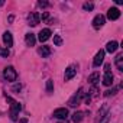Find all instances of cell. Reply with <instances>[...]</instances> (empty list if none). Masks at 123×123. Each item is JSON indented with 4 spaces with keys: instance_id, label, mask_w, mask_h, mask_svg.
Instances as JSON below:
<instances>
[{
    "instance_id": "cell-1",
    "label": "cell",
    "mask_w": 123,
    "mask_h": 123,
    "mask_svg": "<svg viewBox=\"0 0 123 123\" xmlns=\"http://www.w3.org/2000/svg\"><path fill=\"white\" fill-rule=\"evenodd\" d=\"M6 100L10 103V119H12L13 122H16V120H18V116H19V111H20V109H22V106H20V103H18V101L13 100L12 97H6Z\"/></svg>"
},
{
    "instance_id": "cell-2",
    "label": "cell",
    "mask_w": 123,
    "mask_h": 123,
    "mask_svg": "<svg viewBox=\"0 0 123 123\" xmlns=\"http://www.w3.org/2000/svg\"><path fill=\"white\" fill-rule=\"evenodd\" d=\"M3 75H5V78L7 80V81H16V78H18V73H16V70L13 68V67H7V68H5V73H3Z\"/></svg>"
},
{
    "instance_id": "cell-3",
    "label": "cell",
    "mask_w": 123,
    "mask_h": 123,
    "mask_svg": "<svg viewBox=\"0 0 123 123\" xmlns=\"http://www.w3.org/2000/svg\"><path fill=\"white\" fill-rule=\"evenodd\" d=\"M83 96H84V90H83V88H80V90L77 91V94H74V96H73V98L70 100V106H71V107L78 106V104H80V101H81V98H83Z\"/></svg>"
},
{
    "instance_id": "cell-4",
    "label": "cell",
    "mask_w": 123,
    "mask_h": 123,
    "mask_svg": "<svg viewBox=\"0 0 123 123\" xmlns=\"http://www.w3.org/2000/svg\"><path fill=\"white\" fill-rule=\"evenodd\" d=\"M103 61H104V51H103V49H100V51L96 54V56H94L93 65H94V67H100V65L103 64Z\"/></svg>"
},
{
    "instance_id": "cell-5",
    "label": "cell",
    "mask_w": 123,
    "mask_h": 123,
    "mask_svg": "<svg viewBox=\"0 0 123 123\" xmlns=\"http://www.w3.org/2000/svg\"><path fill=\"white\" fill-rule=\"evenodd\" d=\"M28 22H29V25H31V26H36V25L41 22V16H39V13L32 12V13L28 16Z\"/></svg>"
},
{
    "instance_id": "cell-6",
    "label": "cell",
    "mask_w": 123,
    "mask_h": 123,
    "mask_svg": "<svg viewBox=\"0 0 123 123\" xmlns=\"http://www.w3.org/2000/svg\"><path fill=\"white\" fill-rule=\"evenodd\" d=\"M54 117L56 119H67L68 117V110L65 107H61V109H56L54 111Z\"/></svg>"
},
{
    "instance_id": "cell-7",
    "label": "cell",
    "mask_w": 123,
    "mask_h": 123,
    "mask_svg": "<svg viewBox=\"0 0 123 123\" xmlns=\"http://www.w3.org/2000/svg\"><path fill=\"white\" fill-rule=\"evenodd\" d=\"M107 18H109L110 20H117V19L120 18V10H119L117 7H111V9H109V12H107Z\"/></svg>"
},
{
    "instance_id": "cell-8",
    "label": "cell",
    "mask_w": 123,
    "mask_h": 123,
    "mask_svg": "<svg viewBox=\"0 0 123 123\" xmlns=\"http://www.w3.org/2000/svg\"><path fill=\"white\" fill-rule=\"evenodd\" d=\"M104 20H106V19H104L103 15H97V16L93 19V26H94L96 29H100V28L104 25Z\"/></svg>"
},
{
    "instance_id": "cell-9",
    "label": "cell",
    "mask_w": 123,
    "mask_h": 123,
    "mask_svg": "<svg viewBox=\"0 0 123 123\" xmlns=\"http://www.w3.org/2000/svg\"><path fill=\"white\" fill-rule=\"evenodd\" d=\"M77 74V68L74 67V65H71V67H68L67 70H65V75H64V78H65V81H70L74 75Z\"/></svg>"
},
{
    "instance_id": "cell-10",
    "label": "cell",
    "mask_w": 123,
    "mask_h": 123,
    "mask_svg": "<svg viewBox=\"0 0 123 123\" xmlns=\"http://www.w3.org/2000/svg\"><path fill=\"white\" fill-rule=\"evenodd\" d=\"M49 38H51V31H49V29H42V31L39 32L38 39H39L41 42H45V41H48Z\"/></svg>"
},
{
    "instance_id": "cell-11",
    "label": "cell",
    "mask_w": 123,
    "mask_h": 123,
    "mask_svg": "<svg viewBox=\"0 0 123 123\" xmlns=\"http://www.w3.org/2000/svg\"><path fill=\"white\" fill-rule=\"evenodd\" d=\"M119 48V43L116 42V41H110V42H107V45H106V51L107 52H110V54H113V52H116V49Z\"/></svg>"
},
{
    "instance_id": "cell-12",
    "label": "cell",
    "mask_w": 123,
    "mask_h": 123,
    "mask_svg": "<svg viewBox=\"0 0 123 123\" xmlns=\"http://www.w3.org/2000/svg\"><path fill=\"white\" fill-rule=\"evenodd\" d=\"M51 52H52V49H51L49 46H41V48L38 49V54H39L42 58H46V56H49V55H51Z\"/></svg>"
},
{
    "instance_id": "cell-13",
    "label": "cell",
    "mask_w": 123,
    "mask_h": 123,
    "mask_svg": "<svg viewBox=\"0 0 123 123\" xmlns=\"http://www.w3.org/2000/svg\"><path fill=\"white\" fill-rule=\"evenodd\" d=\"M103 84L107 86V87L113 84V74H111L110 71H106V74H104V77H103Z\"/></svg>"
},
{
    "instance_id": "cell-14",
    "label": "cell",
    "mask_w": 123,
    "mask_h": 123,
    "mask_svg": "<svg viewBox=\"0 0 123 123\" xmlns=\"http://www.w3.org/2000/svg\"><path fill=\"white\" fill-rule=\"evenodd\" d=\"M3 42L6 43L7 48L13 45V38H12V33H10V32H5V33H3Z\"/></svg>"
},
{
    "instance_id": "cell-15",
    "label": "cell",
    "mask_w": 123,
    "mask_h": 123,
    "mask_svg": "<svg viewBox=\"0 0 123 123\" xmlns=\"http://www.w3.org/2000/svg\"><path fill=\"white\" fill-rule=\"evenodd\" d=\"M25 41H26V45H28V46H33V45H35V42H36V38H35V35H33V33H26Z\"/></svg>"
},
{
    "instance_id": "cell-16",
    "label": "cell",
    "mask_w": 123,
    "mask_h": 123,
    "mask_svg": "<svg viewBox=\"0 0 123 123\" xmlns=\"http://www.w3.org/2000/svg\"><path fill=\"white\" fill-rule=\"evenodd\" d=\"M88 81H90L93 86H96V84L100 81V74H98V73H93V74L88 77Z\"/></svg>"
},
{
    "instance_id": "cell-17",
    "label": "cell",
    "mask_w": 123,
    "mask_h": 123,
    "mask_svg": "<svg viewBox=\"0 0 123 123\" xmlns=\"http://www.w3.org/2000/svg\"><path fill=\"white\" fill-rule=\"evenodd\" d=\"M83 116H84V113H83V111H75V113L73 114V117H71V119H73V122H74V123H80V122L83 120Z\"/></svg>"
},
{
    "instance_id": "cell-18",
    "label": "cell",
    "mask_w": 123,
    "mask_h": 123,
    "mask_svg": "<svg viewBox=\"0 0 123 123\" xmlns=\"http://www.w3.org/2000/svg\"><path fill=\"white\" fill-rule=\"evenodd\" d=\"M116 65H117L119 71H123V54H119L116 56Z\"/></svg>"
},
{
    "instance_id": "cell-19",
    "label": "cell",
    "mask_w": 123,
    "mask_h": 123,
    "mask_svg": "<svg viewBox=\"0 0 123 123\" xmlns=\"http://www.w3.org/2000/svg\"><path fill=\"white\" fill-rule=\"evenodd\" d=\"M10 55V51L7 48H0V56H3V58H7Z\"/></svg>"
},
{
    "instance_id": "cell-20",
    "label": "cell",
    "mask_w": 123,
    "mask_h": 123,
    "mask_svg": "<svg viewBox=\"0 0 123 123\" xmlns=\"http://www.w3.org/2000/svg\"><path fill=\"white\" fill-rule=\"evenodd\" d=\"M46 91L48 93H52L54 91V81L52 80H48L46 81Z\"/></svg>"
},
{
    "instance_id": "cell-21",
    "label": "cell",
    "mask_w": 123,
    "mask_h": 123,
    "mask_svg": "<svg viewBox=\"0 0 123 123\" xmlns=\"http://www.w3.org/2000/svg\"><path fill=\"white\" fill-rule=\"evenodd\" d=\"M54 43H55L56 46H61V45H62V39H61L59 35H55V36H54Z\"/></svg>"
},
{
    "instance_id": "cell-22",
    "label": "cell",
    "mask_w": 123,
    "mask_h": 123,
    "mask_svg": "<svg viewBox=\"0 0 123 123\" xmlns=\"http://www.w3.org/2000/svg\"><path fill=\"white\" fill-rule=\"evenodd\" d=\"M93 7H94L93 3H84V5H83V9H84V10H93Z\"/></svg>"
},
{
    "instance_id": "cell-23",
    "label": "cell",
    "mask_w": 123,
    "mask_h": 123,
    "mask_svg": "<svg viewBox=\"0 0 123 123\" xmlns=\"http://www.w3.org/2000/svg\"><path fill=\"white\" fill-rule=\"evenodd\" d=\"M38 6H39V7H46V6H48V3H46V2H39V3H38Z\"/></svg>"
},
{
    "instance_id": "cell-24",
    "label": "cell",
    "mask_w": 123,
    "mask_h": 123,
    "mask_svg": "<svg viewBox=\"0 0 123 123\" xmlns=\"http://www.w3.org/2000/svg\"><path fill=\"white\" fill-rule=\"evenodd\" d=\"M13 90H15V91H19V90H20V84H19V86H15Z\"/></svg>"
},
{
    "instance_id": "cell-25",
    "label": "cell",
    "mask_w": 123,
    "mask_h": 123,
    "mask_svg": "<svg viewBox=\"0 0 123 123\" xmlns=\"http://www.w3.org/2000/svg\"><path fill=\"white\" fill-rule=\"evenodd\" d=\"M42 19H43V20H45V19H48V13H46V12L42 15Z\"/></svg>"
},
{
    "instance_id": "cell-26",
    "label": "cell",
    "mask_w": 123,
    "mask_h": 123,
    "mask_svg": "<svg viewBox=\"0 0 123 123\" xmlns=\"http://www.w3.org/2000/svg\"><path fill=\"white\" fill-rule=\"evenodd\" d=\"M26 122H28L26 119H22V120H20V123H26Z\"/></svg>"
},
{
    "instance_id": "cell-27",
    "label": "cell",
    "mask_w": 123,
    "mask_h": 123,
    "mask_svg": "<svg viewBox=\"0 0 123 123\" xmlns=\"http://www.w3.org/2000/svg\"><path fill=\"white\" fill-rule=\"evenodd\" d=\"M5 5V2H0V6H3Z\"/></svg>"
}]
</instances>
